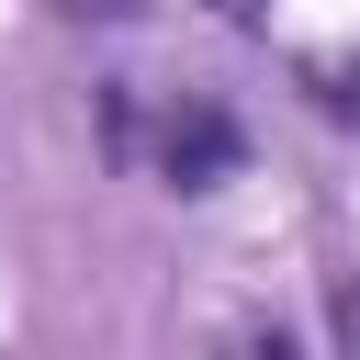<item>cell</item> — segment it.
Instances as JSON below:
<instances>
[{"instance_id":"4","label":"cell","mask_w":360,"mask_h":360,"mask_svg":"<svg viewBox=\"0 0 360 360\" xmlns=\"http://www.w3.org/2000/svg\"><path fill=\"white\" fill-rule=\"evenodd\" d=\"M214 11H225V22H248V11H259V0H214Z\"/></svg>"},{"instance_id":"2","label":"cell","mask_w":360,"mask_h":360,"mask_svg":"<svg viewBox=\"0 0 360 360\" xmlns=\"http://www.w3.org/2000/svg\"><path fill=\"white\" fill-rule=\"evenodd\" d=\"M304 79H315V101H326V112H338V124H349V112H360V68H338V56H315V68H304Z\"/></svg>"},{"instance_id":"1","label":"cell","mask_w":360,"mask_h":360,"mask_svg":"<svg viewBox=\"0 0 360 360\" xmlns=\"http://www.w3.org/2000/svg\"><path fill=\"white\" fill-rule=\"evenodd\" d=\"M236 158H248V135H236L214 101H180V112H169V135H158L169 191H225V180H236Z\"/></svg>"},{"instance_id":"3","label":"cell","mask_w":360,"mask_h":360,"mask_svg":"<svg viewBox=\"0 0 360 360\" xmlns=\"http://www.w3.org/2000/svg\"><path fill=\"white\" fill-rule=\"evenodd\" d=\"M326 326H338V338L360 349V281H338V292H326Z\"/></svg>"}]
</instances>
